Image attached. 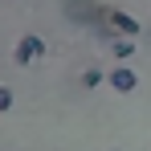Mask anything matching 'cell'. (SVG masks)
Listing matches in <instances>:
<instances>
[{
    "label": "cell",
    "mask_w": 151,
    "mask_h": 151,
    "mask_svg": "<svg viewBox=\"0 0 151 151\" xmlns=\"http://www.w3.org/2000/svg\"><path fill=\"white\" fill-rule=\"evenodd\" d=\"M110 53H114V57H119V61H127V57H131V53H135V37H119V41H114V45H110Z\"/></svg>",
    "instance_id": "4"
},
{
    "label": "cell",
    "mask_w": 151,
    "mask_h": 151,
    "mask_svg": "<svg viewBox=\"0 0 151 151\" xmlns=\"http://www.w3.org/2000/svg\"><path fill=\"white\" fill-rule=\"evenodd\" d=\"M139 86V78H135V70H127V65H119V70H110V90H119V94H131Z\"/></svg>",
    "instance_id": "3"
},
{
    "label": "cell",
    "mask_w": 151,
    "mask_h": 151,
    "mask_svg": "<svg viewBox=\"0 0 151 151\" xmlns=\"http://www.w3.org/2000/svg\"><path fill=\"white\" fill-rule=\"evenodd\" d=\"M82 82H86V86H102V70H86Z\"/></svg>",
    "instance_id": "5"
},
{
    "label": "cell",
    "mask_w": 151,
    "mask_h": 151,
    "mask_svg": "<svg viewBox=\"0 0 151 151\" xmlns=\"http://www.w3.org/2000/svg\"><path fill=\"white\" fill-rule=\"evenodd\" d=\"M37 53H45V41H41V37H33V33H29V37L17 41V61H21V65H29Z\"/></svg>",
    "instance_id": "2"
},
{
    "label": "cell",
    "mask_w": 151,
    "mask_h": 151,
    "mask_svg": "<svg viewBox=\"0 0 151 151\" xmlns=\"http://www.w3.org/2000/svg\"><path fill=\"white\" fill-rule=\"evenodd\" d=\"M106 21H110L114 33H123V37H139V33H143V25H139L135 17H127L123 8H110V17H106Z\"/></svg>",
    "instance_id": "1"
}]
</instances>
